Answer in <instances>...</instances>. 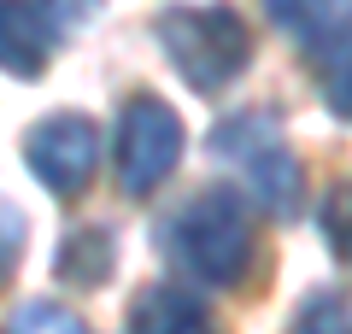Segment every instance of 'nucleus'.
I'll list each match as a JSON object with an SVG mask.
<instances>
[{
  "mask_svg": "<svg viewBox=\"0 0 352 334\" xmlns=\"http://www.w3.org/2000/svg\"><path fill=\"white\" fill-rule=\"evenodd\" d=\"M0 334H82V317L71 305H59V299H30V305H18L6 317Z\"/></svg>",
  "mask_w": 352,
  "mask_h": 334,
  "instance_id": "9d476101",
  "label": "nucleus"
},
{
  "mask_svg": "<svg viewBox=\"0 0 352 334\" xmlns=\"http://www.w3.org/2000/svg\"><path fill=\"white\" fill-rule=\"evenodd\" d=\"M294 334H352V305L340 293H317L311 305L300 311Z\"/></svg>",
  "mask_w": 352,
  "mask_h": 334,
  "instance_id": "f8f14e48",
  "label": "nucleus"
},
{
  "mask_svg": "<svg viewBox=\"0 0 352 334\" xmlns=\"http://www.w3.org/2000/svg\"><path fill=\"white\" fill-rule=\"evenodd\" d=\"M24 235H30V223L24 211L12 205V199H0V282L18 270V258H24Z\"/></svg>",
  "mask_w": 352,
  "mask_h": 334,
  "instance_id": "ddd939ff",
  "label": "nucleus"
},
{
  "mask_svg": "<svg viewBox=\"0 0 352 334\" xmlns=\"http://www.w3.org/2000/svg\"><path fill=\"white\" fill-rule=\"evenodd\" d=\"M182 147H188V129H182V118H176V106L159 100V94H135L124 111H118V129H112L118 188H124L129 199L153 194V188L182 164Z\"/></svg>",
  "mask_w": 352,
  "mask_h": 334,
  "instance_id": "7ed1b4c3",
  "label": "nucleus"
},
{
  "mask_svg": "<svg viewBox=\"0 0 352 334\" xmlns=\"http://www.w3.org/2000/svg\"><path fill=\"white\" fill-rule=\"evenodd\" d=\"M129 334H223V322L212 317V305L200 293L176 282H153L129 305Z\"/></svg>",
  "mask_w": 352,
  "mask_h": 334,
  "instance_id": "0eeeda50",
  "label": "nucleus"
},
{
  "mask_svg": "<svg viewBox=\"0 0 352 334\" xmlns=\"http://www.w3.org/2000/svg\"><path fill=\"white\" fill-rule=\"evenodd\" d=\"M170 247L182 258V270L206 287H241L252 270V211L235 188H200L188 205L170 217Z\"/></svg>",
  "mask_w": 352,
  "mask_h": 334,
  "instance_id": "f257e3e1",
  "label": "nucleus"
},
{
  "mask_svg": "<svg viewBox=\"0 0 352 334\" xmlns=\"http://www.w3.org/2000/svg\"><path fill=\"white\" fill-rule=\"evenodd\" d=\"M59 41V18L47 0H0V71L6 76H41Z\"/></svg>",
  "mask_w": 352,
  "mask_h": 334,
  "instance_id": "423d86ee",
  "label": "nucleus"
},
{
  "mask_svg": "<svg viewBox=\"0 0 352 334\" xmlns=\"http://www.w3.org/2000/svg\"><path fill=\"white\" fill-rule=\"evenodd\" d=\"M212 147L241 164V176H247V188L264 199V211H276V217H294V211H300L305 170H300V159H294V147L282 141L276 118L247 111V118H235V124H217Z\"/></svg>",
  "mask_w": 352,
  "mask_h": 334,
  "instance_id": "20e7f679",
  "label": "nucleus"
},
{
  "mask_svg": "<svg viewBox=\"0 0 352 334\" xmlns=\"http://www.w3.org/2000/svg\"><path fill=\"white\" fill-rule=\"evenodd\" d=\"M100 124L88 111H53L24 135V164L53 199H76L100 170Z\"/></svg>",
  "mask_w": 352,
  "mask_h": 334,
  "instance_id": "39448f33",
  "label": "nucleus"
},
{
  "mask_svg": "<svg viewBox=\"0 0 352 334\" xmlns=\"http://www.w3.org/2000/svg\"><path fill=\"white\" fill-rule=\"evenodd\" d=\"M323 106L352 124V30L329 36V65H323Z\"/></svg>",
  "mask_w": 352,
  "mask_h": 334,
  "instance_id": "9b49d317",
  "label": "nucleus"
},
{
  "mask_svg": "<svg viewBox=\"0 0 352 334\" xmlns=\"http://www.w3.org/2000/svg\"><path fill=\"white\" fill-rule=\"evenodd\" d=\"M317 12V0H264V18L270 24H305Z\"/></svg>",
  "mask_w": 352,
  "mask_h": 334,
  "instance_id": "4468645a",
  "label": "nucleus"
},
{
  "mask_svg": "<svg viewBox=\"0 0 352 334\" xmlns=\"http://www.w3.org/2000/svg\"><path fill=\"white\" fill-rule=\"evenodd\" d=\"M53 270H59V282H71V287H106V282H112V270H118L112 229H71V235L59 241Z\"/></svg>",
  "mask_w": 352,
  "mask_h": 334,
  "instance_id": "6e6552de",
  "label": "nucleus"
},
{
  "mask_svg": "<svg viewBox=\"0 0 352 334\" xmlns=\"http://www.w3.org/2000/svg\"><path fill=\"white\" fill-rule=\"evenodd\" d=\"M317 229H323V247L335 252L340 264H352V176H340V182L323 194Z\"/></svg>",
  "mask_w": 352,
  "mask_h": 334,
  "instance_id": "1a4fd4ad",
  "label": "nucleus"
},
{
  "mask_svg": "<svg viewBox=\"0 0 352 334\" xmlns=\"http://www.w3.org/2000/svg\"><path fill=\"white\" fill-rule=\"evenodd\" d=\"M159 47L170 71L194 94H223L241 71L252 65V30L235 6L206 0V6H170L159 12Z\"/></svg>",
  "mask_w": 352,
  "mask_h": 334,
  "instance_id": "f03ea898",
  "label": "nucleus"
}]
</instances>
